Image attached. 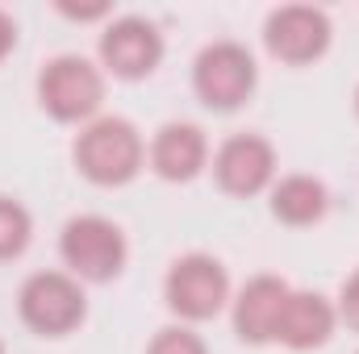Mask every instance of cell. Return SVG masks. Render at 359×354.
I'll return each mask as SVG.
<instances>
[{
	"mask_svg": "<svg viewBox=\"0 0 359 354\" xmlns=\"http://www.w3.org/2000/svg\"><path fill=\"white\" fill-rule=\"evenodd\" d=\"M76 171L96 187H121L147 167V142L134 121L126 117H96L80 129L72 146Z\"/></svg>",
	"mask_w": 359,
	"mask_h": 354,
	"instance_id": "obj_1",
	"label": "cell"
},
{
	"mask_svg": "<svg viewBox=\"0 0 359 354\" xmlns=\"http://www.w3.org/2000/svg\"><path fill=\"white\" fill-rule=\"evenodd\" d=\"M17 313L38 338H67L88 317V296L67 271H34L17 292Z\"/></svg>",
	"mask_w": 359,
	"mask_h": 354,
	"instance_id": "obj_2",
	"label": "cell"
},
{
	"mask_svg": "<svg viewBox=\"0 0 359 354\" xmlns=\"http://www.w3.org/2000/svg\"><path fill=\"white\" fill-rule=\"evenodd\" d=\"M59 255L67 275L84 279V283H109L126 271L130 246L117 221L100 217V213H80L63 225L59 234Z\"/></svg>",
	"mask_w": 359,
	"mask_h": 354,
	"instance_id": "obj_3",
	"label": "cell"
},
{
	"mask_svg": "<svg viewBox=\"0 0 359 354\" xmlns=\"http://www.w3.org/2000/svg\"><path fill=\"white\" fill-rule=\"evenodd\" d=\"M259 84V67L255 55L234 42V38H217L209 42L196 63H192V92L205 108L213 113H234L251 100V92Z\"/></svg>",
	"mask_w": 359,
	"mask_h": 354,
	"instance_id": "obj_4",
	"label": "cell"
},
{
	"mask_svg": "<svg viewBox=\"0 0 359 354\" xmlns=\"http://www.w3.org/2000/svg\"><path fill=\"white\" fill-rule=\"evenodd\" d=\"M38 104L63 125H88L104 104V76L84 55H55L38 71Z\"/></svg>",
	"mask_w": 359,
	"mask_h": 354,
	"instance_id": "obj_5",
	"label": "cell"
},
{
	"mask_svg": "<svg viewBox=\"0 0 359 354\" xmlns=\"http://www.w3.org/2000/svg\"><path fill=\"white\" fill-rule=\"evenodd\" d=\"M163 300L180 317V325H196V321H213L226 304H230V275L205 250L180 255L168 267L163 279Z\"/></svg>",
	"mask_w": 359,
	"mask_h": 354,
	"instance_id": "obj_6",
	"label": "cell"
},
{
	"mask_svg": "<svg viewBox=\"0 0 359 354\" xmlns=\"http://www.w3.org/2000/svg\"><path fill=\"white\" fill-rule=\"evenodd\" d=\"M330 38H334V25H330L326 8H318V4H280L264 21L268 55L288 67L318 63L330 50Z\"/></svg>",
	"mask_w": 359,
	"mask_h": 354,
	"instance_id": "obj_7",
	"label": "cell"
},
{
	"mask_svg": "<svg viewBox=\"0 0 359 354\" xmlns=\"http://www.w3.org/2000/svg\"><path fill=\"white\" fill-rule=\"evenodd\" d=\"M96 55H100V67H104L113 80L134 84V80L155 76V67L163 63V34H159L155 21H147V17H138V13L113 17V21L104 25V34H100Z\"/></svg>",
	"mask_w": 359,
	"mask_h": 354,
	"instance_id": "obj_8",
	"label": "cell"
},
{
	"mask_svg": "<svg viewBox=\"0 0 359 354\" xmlns=\"http://www.w3.org/2000/svg\"><path fill=\"white\" fill-rule=\"evenodd\" d=\"M213 179L226 196H259L276 183V146L264 134H230L213 155Z\"/></svg>",
	"mask_w": 359,
	"mask_h": 354,
	"instance_id": "obj_9",
	"label": "cell"
},
{
	"mask_svg": "<svg viewBox=\"0 0 359 354\" xmlns=\"http://www.w3.org/2000/svg\"><path fill=\"white\" fill-rule=\"evenodd\" d=\"M288 283L280 275H255L238 288V296L230 300V321H234V334L238 342L247 346H268L276 342V330H280V313H284V300H288Z\"/></svg>",
	"mask_w": 359,
	"mask_h": 354,
	"instance_id": "obj_10",
	"label": "cell"
},
{
	"mask_svg": "<svg viewBox=\"0 0 359 354\" xmlns=\"http://www.w3.org/2000/svg\"><path fill=\"white\" fill-rule=\"evenodd\" d=\"M147 163H151L155 176L168 179V183H188V179H196L209 167V138L192 121H168L151 138Z\"/></svg>",
	"mask_w": 359,
	"mask_h": 354,
	"instance_id": "obj_11",
	"label": "cell"
},
{
	"mask_svg": "<svg viewBox=\"0 0 359 354\" xmlns=\"http://www.w3.org/2000/svg\"><path fill=\"white\" fill-rule=\"evenodd\" d=\"M339 330V309L322 296V292H288L284 313H280V330L276 342L288 351L305 354V351H322Z\"/></svg>",
	"mask_w": 359,
	"mask_h": 354,
	"instance_id": "obj_12",
	"label": "cell"
},
{
	"mask_svg": "<svg viewBox=\"0 0 359 354\" xmlns=\"http://www.w3.org/2000/svg\"><path fill=\"white\" fill-rule=\"evenodd\" d=\"M268 208L280 225H292V229H305V225H318L330 208V192L318 176H284L271 183L268 192Z\"/></svg>",
	"mask_w": 359,
	"mask_h": 354,
	"instance_id": "obj_13",
	"label": "cell"
},
{
	"mask_svg": "<svg viewBox=\"0 0 359 354\" xmlns=\"http://www.w3.org/2000/svg\"><path fill=\"white\" fill-rule=\"evenodd\" d=\"M29 238H34L29 208L21 200H13V196H0V263L21 259L25 246H29Z\"/></svg>",
	"mask_w": 359,
	"mask_h": 354,
	"instance_id": "obj_14",
	"label": "cell"
},
{
	"mask_svg": "<svg viewBox=\"0 0 359 354\" xmlns=\"http://www.w3.org/2000/svg\"><path fill=\"white\" fill-rule=\"evenodd\" d=\"M147 354H209V346H205V338L192 325H163L151 338Z\"/></svg>",
	"mask_w": 359,
	"mask_h": 354,
	"instance_id": "obj_15",
	"label": "cell"
},
{
	"mask_svg": "<svg viewBox=\"0 0 359 354\" xmlns=\"http://www.w3.org/2000/svg\"><path fill=\"white\" fill-rule=\"evenodd\" d=\"M339 321L347 325V330H355L359 334V271L355 275H347V283H343V292H339Z\"/></svg>",
	"mask_w": 359,
	"mask_h": 354,
	"instance_id": "obj_16",
	"label": "cell"
},
{
	"mask_svg": "<svg viewBox=\"0 0 359 354\" xmlns=\"http://www.w3.org/2000/svg\"><path fill=\"white\" fill-rule=\"evenodd\" d=\"M13 50H17V21H13V13L0 8V63H4Z\"/></svg>",
	"mask_w": 359,
	"mask_h": 354,
	"instance_id": "obj_17",
	"label": "cell"
},
{
	"mask_svg": "<svg viewBox=\"0 0 359 354\" xmlns=\"http://www.w3.org/2000/svg\"><path fill=\"white\" fill-rule=\"evenodd\" d=\"M59 13L63 17H72V21H100V17H109V4H88V8H80V4H59Z\"/></svg>",
	"mask_w": 359,
	"mask_h": 354,
	"instance_id": "obj_18",
	"label": "cell"
},
{
	"mask_svg": "<svg viewBox=\"0 0 359 354\" xmlns=\"http://www.w3.org/2000/svg\"><path fill=\"white\" fill-rule=\"evenodd\" d=\"M355 117H359V88H355Z\"/></svg>",
	"mask_w": 359,
	"mask_h": 354,
	"instance_id": "obj_19",
	"label": "cell"
},
{
	"mask_svg": "<svg viewBox=\"0 0 359 354\" xmlns=\"http://www.w3.org/2000/svg\"><path fill=\"white\" fill-rule=\"evenodd\" d=\"M0 354H4V342H0Z\"/></svg>",
	"mask_w": 359,
	"mask_h": 354,
	"instance_id": "obj_20",
	"label": "cell"
}]
</instances>
